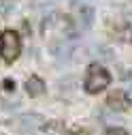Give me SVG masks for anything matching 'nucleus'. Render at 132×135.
<instances>
[{"label":"nucleus","instance_id":"2","mask_svg":"<svg viewBox=\"0 0 132 135\" xmlns=\"http://www.w3.org/2000/svg\"><path fill=\"white\" fill-rule=\"evenodd\" d=\"M19 47H21V43H19V37L15 35L13 30H7L4 35H2V39H0V49H2V56H4V60H15L19 56Z\"/></svg>","mask_w":132,"mask_h":135},{"label":"nucleus","instance_id":"1","mask_svg":"<svg viewBox=\"0 0 132 135\" xmlns=\"http://www.w3.org/2000/svg\"><path fill=\"white\" fill-rule=\"evenodd\" d=\"M109 86V73L98 64H92L85 75V88L87 92H100Z\"/></svg>","mask_w":132,"mask_h":135},{"label":"nucleus","instance_id":"3","mask_svg":"<svg viewBox=\"0 0 132 135\" xmlns=\"http://www.w3.org/2000/svg\"><path fill=\"white\" fill-rule=\"evenodd\" d=\"M43 124V118L38 116V114H30V116H21V120H19V127H21V131L24 133H28V131H34L36 127H41Z\"/></svg>","mask_w":132,"mask_h":135},{"label":"nucleus","instance_id":"4","mask_svg":"<svg viewBox=\"0 0 132 135\" xmlns=\"http://www.w3.org/2000/svg\"><path fill=\"white\" fill-rule=\"evenodd\" d=\"M26 88H28V94L30 97H38V94L45 92V86H43V81L38 77H30L28 84H26Z\"/></svg>","mask_w":132,"mask_h":135},{"label":"nucleus","instance_id":"6","mask_svg":"<svg viewBox=\"0 0 132 135\" xmlns=\"http://www.w3.org/2000/svg\"><path fill=\"white\" fill-rule=\"evenodd\" d=\"M94 22V9L92 7H81V24H83V28H90Z\"/></svg>","mask_w":132,"mask_h":135},{"label":"nucleus","instance_id":"5","mask_svg":"<svg viewBox=\"0 0 132 135\" xmlns=\"http://www.w3.org/2000/svg\"><path fill=\"white\" fill-rule=\"evenodd\" d=\"M109 103H111V107L126 109V107H128V99H126V94H124V92H115V94H111Z\"/></svg>","mask_w":132,"mask_h":135},{"label":"nucleus","instance_id":"8","mask_svg":"<svg viewBox=\"0 0 132 135\" xmlns=\"http://www.w3.org/2000/svg\"><path fill=\"white\" fill-rule=\"evenodd\" d=\"M75 2H77V0H75Z\"/></svg>","mask_w":132,"mask_h":135},{"label":"nucleus","instance_id":"7","mask_svg":"<svg viewBox=\"0 0 132 135\" xmlns=\"http://www.w3.org/2000/svg\"><path fill=\"white\" fill-rule=\"evenodd\" d=\"M107 135H128L124 129H109V133Z\"/></svg>","mask_w":132,"mask_h":135}]
</instances>
